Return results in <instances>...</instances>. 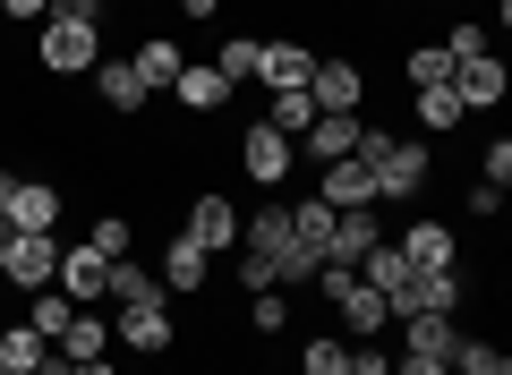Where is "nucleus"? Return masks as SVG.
<instances>
[{
  "instance_id": "4be33fe9",
  "label": "nucleus",
  "mask_w": 512,
  "mask_h": 375,
  "mask_svg": "<svg viewBox=\"0 0 512 375\" xmlns=\"http://www.w3.org/2000/svg\"><path fill=\"white\" fill-rule=\"evenodd\" d=\"M342 324H350L359 341H384V333H393V307H384L367 282H350V299H342Z\"/></svg>"
},
{
  "instance_id": "f257e3e1",
  "label": "nucleus",
  "mask_w": 512,
  "mask_h": 375,
  "mask_svg": "<svg viewBox=\"0 0 512 375\" xmlns=\"http://www.w3.org/2000/svg\"><path fill=\"white\" fill-rule=\"evenodd\" d=\"M359 162L376 171V197L384 205H402L427 188V145H402V137H384V128H359Z\"/></svg>"
},
{
  "instance_id": "a19ab883",
  "label": "nucleus",
  "mask_w": 512,
  "mask_h": 375,
  "mask_svg": "<svg viewBox=\"0 0 512 375\" xmlns=\"http://www.w3.org/2000/svg\"><path fill=\"white\" fill-rule=\"evenodd\" d=\"M0 18H52V0H0Z\"/></svg>"
},
{
  "instance_id": "5701e85b",
  "label": "nucleus",
  "mask_w": 512,
  "mask_h": 375,
  "mask_svg": "<svg viewBox=\"0 0 512 375\" xmlns=\"http://www.w3.org/2000/svg\"><path fill=\"white\" fill-rule=\"evenodd\" d=\"M453 316H402V350H419V358H444L453 367Z\"/></svg>"
},
{
  "instance_id": "aec40b11",
  "label": "nucleus",
  "mask_w": 512,
  "mask_h": 375,
  "mask_svg": "<svg viewBox=\"0 0 512 375\" xmlns=\"http://www.w3.org/2000/svg\"><path fill=\"white\" fill-rule=\"evenodd\" d=\"M205 273H214V256H205L197 248V239H171V248H163V290H205Z\"/></svg>"
},
{
  "instance_id": "37998d69",
  "label": "nucleus",
  "mask_w": 512,
  "mask_h": 375,
  "mask_svg": "<svg viewBox=\"0 0 512 375\" xmlns=\"http://www.w3.org/2000/svg\"><path fill=\"white\" fill-rule=\"evenodd\" d=\"M9 205H18V171H0V231H9Z\"/></svg>"
},
{
  "instance_id": "39448f33",
  "label": "nucleus",
  "mask_w": 512,
  "mask_h": 375,
  "mask_svg": "<svg viewBox=\"0 0 512 375\" xmlns=\"http://www.w3.org/2000/svg\"><path fill=\"white\" fill-rule=\"evenodd\" d=\"M111 341H128L137 358H163V350H171V307H163V299L111 307Z\"/></svg>"
},
{
  "instance_id": "7c9ffc66",
  "label": "nucleus",
  "mask_w": 512,
  "mask_h": 375,
  "mask_svg": "<svg viewBox=\"0 0 512 375\" xmlns=\"http://www.w3.org/2000/svg\"><path fill=\"white\" fill-rule=\"evenodd\" d=\"M419 120H427V128H461L470 111H461V94H453V86H419Z\"/></svg>"
},
{
  "instance_id": "f03ea898",
  "label": "nucleus",
  "mask_w": 512,
  "mask_h": 375,
  "mask_svg": "<svg viewBox=\"0 0 512 375\" xmlns=\"http://www.w3.org/2000/svg\"><path fill=\"white\" fill-rule=\"evenodd\" d=\"M43 69L52 77H86L94 60H103V35H94V18H43Z\"/></svg>"
},
{
  "instance_id": "de8ad7c7",
  "label": "nucleus",
  "mask_w": 512,
  "mask_h": 375,
  "mask_svg": "<svg viewBox=\"0 0 512 375\" xmlns=\"http://www.w3.org/2000/svg\"><path fill=\"white\" fill-rule=\"evenodd\" d=\"M0 375H9V367H0Z\"/></svg>"
},
{
  "instance_id": "423d86ee",
  "label": "nucleus",
  "mask_w": 512,
  "mask_h": 375,
  "mask_svg": "<svg viewBox=\"0 0 512 375\" xmlns=\"http://www.w3.org/2000/svg\"><path fill=\"white\" fill-rule=\"evenodd\" d=\"M308 94H316V111H359V103H367V69H359V60H333V52H316Z\"/></svg>"
},
{
  "instance_id": "e433bc0d",
  "label": "nucleus",
  "mask_w": 512,
  "mask_h": 375,
  "mask_svg": "<svg viewBox=\"0 0 512 375\" xmlns=\"http://www.w3.org/2000/svg\"><path fill=\"white\" fill-rule=\"evenodd\" d=\"M444 52H453V60H478V52H487V26H453V35H444Z\"/></svg>"
},
{
  "instance_id": "ea45409f",
  "label": "nucleus",
  "mask_w": 512,
  "mask_h": 375,
  "mask_svg": "<svg viewBox=\"0 0 512 375\" xmlns=\"http://www.w3.org/2000/svg\"><path fill=\"white\" fill-rule=\"evenodd\" d=\"M393 375H444V358H419V350H402V358H393Z\"/></svg>"
},
{
  "instance_id": "6ab92c4d",
  "label": "nucleus",
  "mask_w": 512,
  "mask_h": 375,
  "mask_svg": "<svg viewBox=\"0 0 512 375\" xmlns=\"http://www.w3.org/2000/svg\"><path fill=\"white\" fill-rule=\"evenodd\" d=\"M171 94H180V111H222V103H231V86H222V69H214V60H188Z\"/></svg>"
},
{
  "instance_id": "b1692460",
  "label": "nucleus",
  "mask_w": 512,
  "mask_h": 375,
  "mask_svg": "<svg viewBox=\"0 0 512 375\" xmlns=\"http://www.w3.org/2000/svg\"><path fill=\"white\" fill-rule=\"evenodd\" d=\"M103 299L111 307H137V299H163V282H154L137 256H111V282H103Z\"/></svg>"
},
{
  "instance_id": "c85d7f7f",
  "label": "nucleus",
  "mask_w": 512,
  "mask_h": 375,
  "mask_svg": "<svg viewBox=\"0 0 512 375\" xmlns=\"http://www.w3.org/2000/svg\"><path fill=\"white\" fill-rule=\"evenodd\" d=\"M402 69H410V86H453V52H444V43H419Z\"/></svg>"
},
{
  "instance_id": "bb28decb",
  "label": "nucleus",
  "mask_w": 512,
  "mask_h": 375,
  "mask_svg": "<svg viewBox=\"0 0 512 375\" xmlns=\"http://www.w3.org/2000/svg\"><path fill=\"white\" fill-rule=\"evenodd\" d=\"M265 120H274V128H282V137H291V145H299V137H308V128H316V120H325V111H316V94H308V86H299V94H274V111H265Z\"/></svg>"
},
{
  "instance_id": "20e7f679",
  "label": "nucleus",
  "mask_w": 512,
  "mask_h": 375,
  "mask_svg": "<svg viewBox=\"0 0 512 375\" xmlns=\"http://www.w3.org/2000/svg\"><path fill=\"white\" fill-rule=\"evenodd\" d=\"M239 171H248L256 188H282V179H291V137H282L274 120H248V137H239Z\"/></svg>"
},
{
  "instance_id": "dca6fc26",
  "label": "nucleus",
  "mask_w": 512,
  "mask_h": 375,
  "mask_svg": "<svg viewBox=\"0 0 512 375\" xmlns=\"http://www.w3.org/2000/svg\"><path fill=\"white\" fill-rule=\"evenodd\" d=\"M239 248H248V256H274V265H282V256L299 248V239H291V205H265L256 222H239ZM274 290H282V282H274Z\"/></svg>"
},
{
  "instance_id": "412c9836",
  "label": "nucleus",
  "mask_w": 512,
  "mask_h": 375,
  "mask_svg": "<svg viewBox=\"0 0 512 375\" xmlns=\"http://www.w3.org/2000/svg\"><path fill=\"white\" fill-rule=\"evenodd\" d=\"M60 222V188L43 179H18V205H9V231H52Z\"/></svg>"
},
{
  "instance_id": "a18cd8bd",
  "label": "nucleus",
  "mask_w": 512,
  "mask_h": 375,
  "mask_svg": "<svg viewBox=\"0 0 512 375\" xmlns=\"http://www.w3.org/2000/svg\"><path fill=\"white\" fill-rule=\"evenodd\" d=\"M77 375H111V367H103V358H86V367H77Z\"/></svg>"
},
{
  "instance_id": "72a5a7b5",
  "label": "nucleus",
  "mask_w": 512,
  "mask_h": 375,
  "mask_svg": "<svg viewBox=\"0 0 512 375\" xmlns=\"http://www.w3.org/2000/svg\"><path fill=\"white\" fill-rule=\"evenodd\" d=\"M299 375H350V341H308Z\"/></svg>"
},
{
  "instance_id": "0eeeda50",
  "label": "nucleus",
  "mask_w": 512,
  "mask_h": 375,
  "mask_svg": "<svg viewBox=\"0 0 512 375\" xmlns=\"http://www.w3.org/2000/svg\"><path fill=\"white\" fill-rule=\"evenodd\" d=\"M103 282H111V256H94V248H60L52 290H60L69 307H103Z\"/></svg>"
},
{
  "instance_id": "a878e982",
  "label": "nucleus",
  "mask_w": 512,
  "mask_h": 375,
  "mask_svg": "<svg viewBox=\"0 0 512 375\" xmlns=\"http://www.w3.org/2000/svg\"><path fill=\"white\" fill-rule=\"evenodd\" d=\"M43 358H52V341H43L35 324H9V333H0V367H9V375H35Z\"/></svg>"
},
{
  "instance_id": "79ce46f5",
  "label": "nucleus",
  "mask_w": 512,
  "mask_h": 375,
  "mask_svg": "<svg viewBox=\"0 0 512 375\" xmlns=\"http://www.w3.org/2000/svg\"><path fill=\"white\" fill-rule=\"evenodd\" d=\"M52 18H103V0H52Z\"/></svg>"
},
{
  "instance_id": "f3484780",
  "label": "nucleus",
  "mask_w": 512,
  "mask_h": 375,
  "mask_svg": "<svg viewBox=\"0 0 512 375\" xmlns=\"http://www.w3.org/2000/svg\"><path fill=\"white\" fill-rule=\"evenodd\" d=\"M359 128H367L359 111H325V120H316V128H308L299 145H308L316 162H350V154H359Z\"/></svg>"
},
{
  "instance_id": "7ed1b4c3",
  "label": "nucleus",
  "mask_w": 512,
  "mask_h": 375,
  "mask_svg": "<svg viewBox=\"0 0 512 375\" xmlns=\"http://www.w3.org/2000/svg\"><path fill=\"white\" fill-rule=\"evenodd\" d=\"M52 273H60V239L52 231H9V265H0V282L9 290H52Z\"/></svg>"
},
{
  "instance_id": "4c0bfd02",
  "label": "nucleus",
  "mask_w": 512,
  "mask_h": 375,
  "mask_svg": "<svg viewBox=\"0 0 512 375\" xmlns=\"http://www.w3.org/2000/svg\"><path fill=\"white\" fill-rule=\"evenodd\" d=\"M478 179H487V188H504V179H512V145H504V137L487 145V162H478Z\"/></svg>"
},
{
  "instance_id": "473e14b6",
  "label": "nucleus",
  "mask_w": 512,
  "mask_h": 375,
  "mask_svg": "<svg viewBox=\"0 0 512 375\" xmlns=\"http://www.w3.org/2000/svg\"><path fill=\"white\" fill-rule=\"evenodd\" d=\"M86 248H94V256H128V248H137V231H128L120 214H103V222L86 231Z\"/></svg>"
},
{
  "instance_id": "f8f14e48",
  "label": "nucleus",
  "mask_w": 512,
  "mask_h": 375,
  "mask_svg": "<svg viewBox=\"0 0 512 375\" xmlns=\"http://www.w3.org/2000/svg\"><path fill=\"white\" fill-rule=\"evenodd\" d=\"M316 197H325L333 214H350V205H384V197H376V171H367L359 154H350V162H325V188H316Z\"/></svg>"
},
{
  "instance_id": "9d476101",
  "label": "nucleus",
  "mask_w": 512,
  "mask_h": 375,
  "mask_svg": "<svg viewBox=\"0 0 512 375\" xmlns=\"http://www.w3.org/2000/svg\"><path fill=\"white\" fill-rule=\"evenodd\" d=\"M308 77H316V52H308V43H265V52H256V86L299 94Z\"/></svg>"
},
{
  "instance_id": "2f4dec72",
  "label": "nucleus",
  "mask_w": 512,
  "mask_h": 375,
  "mask_svg": "<svg viewBox=\"0 0 512 375\" xmlns=\"http://www.w3.org/2000/svg\"><path fill=\"white\" fill-rule=\"evenodd\" d=\"M69 316H77V307H69V299H60V290H35V307H26V324H35V333H43V341H52V333H60V324H69Z\"/></svg>"
},
{
  "instance_id": "4468645a",
  "label": "nucleus",
  "mask_w": 512,
  "mask_h": 375,
  "mask_svg": "<svg viewBox=\"0 0 512 375\" xmlns=\"http://www.w3.org/2000/svg\"><path fill=\"white\" fill-rule=\"evenodd\" d=\"M393 248H402L419 273H453V265H461V248H453V231H444V222H410Z\"/></svg>"
},
{
  "instance_id": "6e6552de",
  "label": "nucleus",
  "mask_w": 512,
  "mask_h": 375,
  "mask_svg": "<svg viewBox=\"0 0 512 375\" xmlns=\"http://www.w3.org/2000/svg\"><path fill=\"white\" fill-rule=\"evenodd\" d=\"M504 86H512V77H504V60H495V52L453 60V94H461V111H495V103H504Z\"/></svg>"
},
{
  "instance_id": "f704fd0d",
  "label": "nucleus",
  "mask_w": 512,
  "mask_h": 375,
  "mask_svg": "<svg viewBox=\"0 0 512 375\" xmlns=\"http://www.w3.org/2000/svg\"><path fill=\"white\" fill-rule=\"evenodd\" d=\"M248 324H256V333H282V324H291L282 290H248Z\"/></svg>"
},
{
  "instance_id": "49530a36",
  "label": "nucleus",
  "mask_w": 512,
  "mask_h": 375,
  "mask_svg": "<svg viewBox=\"0 0 512 375\" xmlns=\"http://www.w3.org/2000/svg\"><path fill=\"white\" fill-rule=\"evenodd\" d=\"M0 265H9V231H0Z\"/></svg>"
},
{
  "instance_id": "58836bf2",
  "label": "nucleus",
  "mask_w": 512,
  "mask_h": 375,
  "mask_svg": "<svg viewBox=\"0 0 512 375\" xmlns=\"http://www.w3.org/2000/svg\"><path fill=\"white\" fill-rule=\"evenodd\" d=\"M239 290H274V256H239Z\"/></svg>"
},
{
  "instance_id": "ddd939ff",
  "label": "nucleus",
  "mask_w": 512,
  "mask_h": 375,
  "mask_svg": "<svg viewBox=\"0 0 512 375\" xmlns=\"http://www.w3.org/2000/svg\"><path fill=\"white\" fill-rule=\"evenodd\" d=\"M384 239V222H376V205H350V214H333V248H325V265H359L367 248Z\"/></svg>"
},
{
  "instance_id": "cd10ccee",
  "label": "nucleus",
  "mask_w": 512,
  "mask_h": 375,
  "mask_svg": "<svg viewBox=\"0 0 512 375\" xmlns=\"http://www.w3.org/2000/svg\"><path fill=\"white\" fill-rule=\"evenodd\" d=\"M461 307V265L453 273H419V316H453Z\"/></svg>"
},
{
  "instance_id": "c9c22d12",
  "label": "nucleus",
  "mask_w": 512,
  "mask_h": 375,
  "mask_svg": "<svg viewBox=\"0 0 512 375\" xmlns=\"http://www.w3.org/2000/svg\"><path fill=\"white\" fill-rule=\"evenodd\" d=\"M350 375H393V350L384 341H350Z\"/></svg>"
},
{
  "instance_id": "c03bdc74",
  "label": "nucleus",
  "mask_w": 512,
  "mask_h": 375,
  "mask_svg": "<svg viewBox=\"0 0 512 375\" xmlns=\"http://www.w3.org/2000/svg\"><path fill=\"white\" fill-rule=\"evenodd\" d=\"M180 18H197V26H205V18H222V0H180Z\"/></svg>"
},
{
  "instance_id": "1a4fd4ad",
  "label": "nucleus",
  "mask_w": 512,
  "mask_h": 375,
  "mask_svg": "<svg viewBox=\"0 0 512 375\" xmlns=\"http://www.w3.org/2000/svg\"><path fill=\"white\" fill-rule=\"evenodd\" d=\"M188 239H197L205 256H231L239 248V205L231 197H197L188 205Z\"/></svg>"
},
{
  "instance_id": "a211bd4d",
  "label": "nucleus",
  "mask_w": 512,
  "mask_h": 375,
  "mask_svg": "<svg viewBox=\"0 0 512 375\" xmlns=\"http://www.w3.org/2000/svg\"><path fill=\"white\" fill-rule=\"evenodd\" d=\"M94 94H103L120 120H137V111H146V86H137V69H128V60H94Z\"/></svg>"
},
{
  "instance_id": "9b49d317",
  "label": "nucleus",
  "mask_w": 512,
  "mask_h": 375,
  "mask_svg": "<svg viewBox=\"0 0 512 375\" xmlns=\"http://www.w3.org/2000/svg\"><path fill=\"white\" fill-rule=\"evenodd\" d=\"M128 69H137V86H146V94H171V86H180V69H188V52L171 35H146L137 52H128Z\"/></svg>"
},
{
  "instance_id": "393cba45",
  "label": "nucleus",
  "mask_w": 512,
  "mask_h": 375,
  "mask_svg": "<svg viewBox=\"0 0 512 375\" xmlns=\"http://www.w3.org/2000/svg\"><path fill=\"white\" fill-rule=\"evenodd\" d=\"M291 239H299L308 256H325V248H333V205H325V197H299V205H291Z\"/></svg>"
},
{
  "instance_id": "c756f323",
  "label": "nucleus",
  "mask_w": 512,
  "mask_h": 375,
  "mask_svg": "<svg viewBox=\"0 0 512 375\" xmlns=\"http://www.w3.org/2000/svg\"><path fill=\"white\" fill-rule=\"evenodd\" d=\"M256 52H265L256 35H231V43H222V60H214V69H222V86H248V77H256Z\"/></svg>"
},
{
  "instance_id": "2eb2a0df",
  "label": "nucleus",
  "mask_w": 512,
  "mask_h": 375,
  "mask_svg": "<svg viewBox=\"0 0 512 375\" xmlns=\"http://www.w3.org/2000/svg\"><path fill=\"white\" fill-rule=\"evenodd\" d=\"M52 350L69 358V367H86V358H103V350H111V316H94V307H77V316L60 324V333H52Z\"/></svg>"
}]
</instances>
